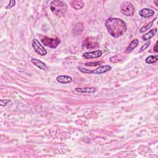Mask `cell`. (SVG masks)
<instances>
[{"mask_svg": "<svg viewBox=\"0 0 158 158\" xmlns=\"http://www.w3.org/2000/svg\"><path fill=\"white\" fill-rule=\"evenodd\" d=\"M105 26L109 34L114 38L122 36L127 31V26L125 22L118 18H109L107 19Z\"/></svg>", "mask_w": 158, "mask_h": 158, "instance_id": "obj_1", "label": "cell"}, {"mask_svg": "<svg viewBox=\"0 0 158 158\" xmlns=\"http://www.w3.org/2000/svg\"><path fill=\"white\" fill-rule=\"evenodd\" d=\"M50 9L54 14L61 16L66 13L67 10V6L64 1L55 0L51 3Z\"/></svg>", "mask_w": 158, "mask_h": 158, "instance_id": "obj_2", "label": "cell"}, {"mask_svg": "<svg viewBox=\"0 0 158 158\" xmlns=\"http://www.w3.org/2000/svg\"><path fill=\"white\" fill-rule=\"evenodd\" d=\"M121 11L125 16L130 17L133 15L135 12V9L133 5L129 1H124L121 6Z\"/></svg>", "mask_w": 158, "mask_h": 158, "instance_id": "obj_3", "label": "cell"}, {"mask_svg": "<svg viewBox=\"0 0 158 158\" xmlns=\"http://www.w3.org/2000/svg\"><path fill=\"white\" fill-rule=\"evenodd\" d=\"M41 42L45 46L50 47L51 48H56L61 43L60 39L58 38H54L48 37H44L42 38L41 39Z\"/></svg>", "mask_w": 158, "mask_h": 158, "instance_id": "obj_4", "label": "cell"}, {"mask_svg": "<svg viewBox=\"0 0 158 158\" xmlns=\"http://www.w3.org/2000/svg\"><path fill=\"white\" fill-rule=\"evenodd\" d=\"M31 45H32V47L35 51L38 53V54L40 55V56H45L47 54L46 50L45 49L43 45L40 43V42L37 39L35 38L32 40V42H31Z\"/></svg>", "mask_w": 158, "mask_h": 158, "instance_id": "obj_5", "label": "cell"}, {"mask_svg": "<svg viewBox=\"0 0 158 158\" xmlns=\"http://www.w3.org/2000/svg\"><path fill=\"white\" fill-rule=\"evenodd\" d=\"M102 55V52L101 50H95L91 52H86L83 54V57L85 59H95L100 58Z\"/></svg>", "mask_w": 158, "mask_h": 158, "instance_id": "obj_6", "label": "cell"}, {"mask_svg": "<svg viewBox=\"0 0 158 158\" xmlns=\"http://www.w3.org/2000/svg\"><path fill=\"white\" fill-rule=\"evenodd\" d=\"M30 61L34 66H35L40 69L43 70H48L49 69L48 67L46 65L45 63H44L42 61H40L39 59L32 58V59H31Z\"/></svg>", "mask_w": 158, "mask_h": 158, "instance_id": "obj_7", "label": "cell"}, {"mask_svg": "<svg viewBox=\"0 0 158 158\" xmlns=\"http://www.w3.org/2000/svg\"><path fill=\"white\" fill-rule=\"evenodd\" d=\"M111 69H112V67L110 66H109V65L102 66H100L98 68L96 69L95 70H92L91 74H104V73L109 72V71H110Z\"/></svg>", "mask_w": 158, "mask_h": 158, "instance_id": "obj_8", "label": "cell"}, {"mask_svg": "<svg viewBox=\"0 0 158 158\" xmlns=\"http://www.w3.org/2000/svg\"><path fill=\"white\" fill-rule=\"evenodd\" d=\"M139 14L140 15V16L142 18H148L150 17H152L153 15H154L155 14V12L151 9L143 8L140 10Z\"/></svg>", "mask_w": 158, "mask_h": 158, "instance_id": "obj_9", "label": "cell"}, {"mask_svg": "<svg viewBox=\"0 0 158 158\" xmlns=\"http://www.w3.org/2000/svg\"><path fill=\"white\" fill-rule=\"evenodd\" d=\"M56 80L61 83L67 84L72 82V78L68 75H59L56 77Z\"/></svg>", "mask_w": 158, "mask_h": 158, "instance_id": "obj_10", "label": "cell"}, {"mask_svg": "<svg viewBox=\"0 0 158 158\" xmlns=\"http://www.w3.org/2000/svg\"><path fill=\"white\" fill-rule=\"evenodd\" d=\"M75 91L79 93H93L96 92L97 89L94 87H85V88H76Z\"/></svg>", "mask_w": 158, "mask_h": 158, "instance_id": "obj_11", "label": "cell"}, {"mask_svg": "<svg viewBox=\"0 0 158 158\" xmlns=\"http://www.w3.org/2000/svg\"><path fill=\"white\" fill-rule=\"evenodd\" d=\"M70 6L72 7L73 9L75 10H80L82 9L85 6V3L82 1H79V0H77V1H72L70 3Z\"/></svg>", "mask_w": 158, "mask_h": 158, "instance_id": "obj_12", "label": "cell"}, {"mask_svg": "<svg viewBox=\"0 0 158 158\" xmlns=\"http://www.w3.org/2000/svg\"><path fill=\"white\" fill-rule=\"evenodd\" d=\"M138 44H139V40L138 39L133 40L132 41V42L130 43V45L128 46V48H127V50H125V53H130L134 49H135L137 48Z\"/></svg>", "mask_w": 158, "mask_h": 158, "instance_id": "obj_13", "label": "cell"}, {"mask_svg": "<svg viewBox=\"0 0 158 158\" xmlns=\"http://www.w3.org/2000/svg\"><path fill=\"white\" fill-rule=\"evenodd\" d=\"M157 32V29H154L153 30H151L149 31L145 35H143L142 37V38L144 41H148L149 40L151 39V38H153L154 37V35L156 34V33Z\"/></svg>", "mask_w": 158, "mask_h": 158, "instance_id": "obj_14", "label": "cell"}, {"mask_svg": "<svg viewBox=\"0 0 158 158\" xmlns=\"http://www.w3.org/2000/svg\"><path fill=\"white\" fill-rule=\"evenodd\" d=\"M157 60H158L157 55H155V56H149L146 59L145 62L146 63V64H153V63L156 62Z\"/></svg>", "mask_w": 158, "mask_h": 158, "instance_id": "obj_15", "label": "cell"}, {"mask_svg": "<svg viewBox=\"0 0 158 158\" xmlns=\"http://www.w3.org/2000/svg\"><path fill=\"white\" fill-rule=\"evenodd\" d=\"M156 19V18H155L154 20H153L151 21V22H149V23H148V24H147V25H146V26H143V27H142L140 29V32L141 34L144 33L145 31H147L148 30H149L150 28H151V27L153 26V23H154V20H155Z\"/></svg>", "mask_w": 158, "mask_h": 158, "instance_id": "obj_16", "label": "cell"}, {"mask_svg": "<svg viewBox=\"0 0 158 158\" xmlns=\"http://www.w3.org/2000/svg\"><path fill=\"white\" fill-rule=\"evenodd\" d=\"M150 43H151V42L149 41V42H148L147 43H146L145 45H143V46H141V48L140 49V50L138 51V53H141V52H143V51H145V50L148 48V47L149 46Z\"/></svg>", "mask_w": 158, "mask_h": 158, "instance_id": "obj_17", "label": "cell"}, {"mask_svg": "<svg viewBox=\"0 0 158 158\" xmlns=\"http://www.w3.org/2000/svg\"><path fill=\"white\" fill-rule=\"evenodd\" d=\"M11 102V101L10 99H1V104L0 105L1 106H6Z\"/></svg>", "mask_w": 158, "mask_h": 158, "instance_id": "obj_18", "label": "cell"}, {"mask_svg": "<svg viewBox=\"0 0 158 158\" xmlns=\"http://www.w3.org/2000/svg\"><path fill=\"white\" fill-rule=\"evenodd\" d=\"M100 64V62H86L85 63L86 66H96Z\"/></svg>", "mask_w": 158, "mask_h": 158, "instance_id": "obj_19", "label": "cell"}, {"mask_svg": "<svg viewBox=\"0 0 158 158\" xmlns=\"http://www.w3.org/2000/svg\"><path fill=\"white\" fill-rule=\"evenodd\" d=\"M78 70H80L82 72L85 73V74H91V71H92V70H89L88 69H83L82 67H78Z\"/></svg>", "mask_w": 158, "mask_h": 158, "instance_id": "obj_20", "label": "cell"}, {"mask_svg": "<svg viewBox=\"0 0 158 158\" xmlns=\"http://www.w3.org/2000/svg\"><path fill=\"white\" fill-rule=\"evenodd\" d=\"M15 4V1H10V3L8 4V5L6 6V9H10V8H11V7H12L13 6H14Z\"/></svg>", "mask_w": 158, "mask_h": 158, "instance_id": "obj_21", "label": "cell"}, {"mask_svg": "<svg viewBox=\"0 0 158 158\" xmlns=\"http://www.w3.org/2000/svg\"><path fill=\"white\" fill-rule=\"evenodd\" d=\"M154 50L156 53H157L158 52V49H157V42L155 44V46L154 47Z\"/></svg>", "mask_w": 158, "mask_h": 158, "instance_id": "obj_22", "label": "cell"}]
</instances>
